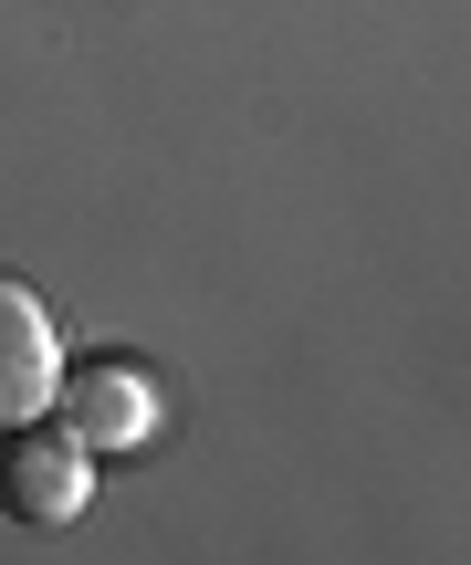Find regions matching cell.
Wrapping results in <instances>:
<instances>
[{
    "mask_svg": "<svg viewBox=\"0 0 471 565\" xmlns=\"http://www.w3.org/2000/svg\"><path fill=\"white\" fill-rule=\"evenodd\" d=\"M63 429H74L84 450H105V461H147L168 429V387L147 377L137 356H63V387H53Z\"/></svg>",
    "mask_w": 471,
    "mask_h": 565,
    "instance_id": "6da1fadb",
    "label": "cell"
},
{
    "mask_svg": "<svg viewBox=\"0 0 471 565\" xmlns=\"http://www.w3.org/2000/svg\"><path fill=\"white\" fill-rule=\"evenodd\" d=\"M84 492H95V450L74 440V429H11L0 440V513H11L21 534H63L84 513Z\"/></svg>",
    "mask_w": 471,
    "mask_h": 565,
    "instance_id": "7a4b0ae2",
    "label": "cell"
},
{
    "mask_svg": "<svg viewBox=\"0 0 471 565\" xmlns=\"http://www.w3.org/2000/svg\"><path fill=\"white\" fill-rule=\"evenodd\" d=\"M53 387H63V335H53L32 282L0 273V440L32 429L42 408H53Z\"/></svg>",
    "mask_w": 471,
    "mask_h": 565,
    "instance_id": "3957f363",
    "label": "cell"
}]
</instances>
